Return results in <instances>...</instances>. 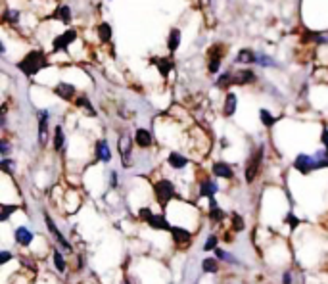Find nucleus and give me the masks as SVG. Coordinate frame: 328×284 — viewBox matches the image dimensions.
Returning a JSON list of instances; mask_svg holds the SVG:
<instances>
[{
    "mask_svg": "<svg viewBox=\"0 0 328 284\" xmlns=\"http://www.w3.org/2000/svg\"><path fill=\"white\" fill-rule=\"evenodd\" d=\"M15 67H17L25 77H29L31 79V77H35V75H38L43 69L48 67V58H46L44 50L35 48V50L27 52V54H25V56L15 64Z\"/></svg>",
    "mask_w": 328,
    "mask_h": 284,
    "instance_id": "obj_1",
    "label": "nucleus"
},
{
    "mask_svg": "<svg viewBox=\"0 0 328 284\" xmlns=\"http://www.w3.org/2000/svg\"><path fill=\"white\" fill-rule=\"evenodd\" d=\"M263 154H265V148L257 146L254 150V154L249 156L248 163H246V169H244V177H246V182H254L255 177L259 175V169H261V161H263Z\"/></svg>",
    "mask_w": 328,
    "mask_h": 284,
    "instance_id": "obj_2",
    "label": "nucleus"
},
{
    "mask_svg": "<svg viewBox=\"0 0 328 284\" xmlns=\"http://www.w3.org/2000/svg\"><path fill=\"white\" fill-rule=\"evenodd\" d=\"M153 192H156V200L161 207H165L169 204V200L175 198V184L167 179H161L153 184Z\"/></svg>",
    "mask_w": 328,
    "mask_h": 284,
    "instance_id": "obj_3",
    "label": "nucleus"
},
{
    "mask_svg": "<svg viewBox=\"0 0 328 284\" xmlns=\"http://www.w3.org/2000/svg\"><path fill=\"white\" fill-rule=\"evenodd\" d=\"M36 121H38V144L41 148H46L48 144V137H50V109L43 108L36 111Z\"/></svg>",
    "mask_w": 328,
    "mask_h": 284,
    "instance_id": "obj_4",
    "label": "nucleus"
},
{
    "mask_svg": "<svg viewBox=\"0 0 328 284\" xmlns=\"http://www.w3.org/2000/svg\"><path fill=\"white\" fill-rule=\"evenodd\" d=\"M79 39L77 29H67L52 39V52H67L75 41Z\"/></svg>",
    "mask_w": 328,
    "mask_h": 284,
    "instance_id": "obj_5",
    "label": "nucleus"
},
{
    "mask_svg": "<svg viewBox=\"0 0 328 284\" xmlns=\"http://www.w3.org/2000/svg\"><path fill=\"white\" fill-rule=\"evenodd\" d=\"M117 150H119V156H121L123 167H131L132 165V139L129 132H123V135L117 139Z\"/></svg>",
    "mask_w": 328,
    "mask_h": 284,
    "instance_id": "obj_6",
    "label": "nucleus"
},
{
    "mask_svg": "<svg viewBox=\"0 0 328 284\" xmlns=\"http://www.w3.org/2000/svg\"><path fill=\"white\" fill-rule=\"evenodd\" d=\"M54 94L58 96L60 100H64V102H75V98H77V87L73 85V83H67V81H60L56 83V87H54Z\"/></svg>",
    "mask_w": 328,
    "mask_h": 284,
    "instance_id": "obj_7",
    "label": "nucleus"
},
{
    "mask_svg": "<svg viewBox=\"0 0 328 284\" xmlns=\"http://www.w3.org/2000/svg\"><path fill=\"white\" fill-rule=\"evenodd\" d=\"M294 169H298L301 175H309L311 171L317 169V160L315 156H309V154H299L296 161H294Z\"/></svg>",
    "mask_w": 328,
    "mask_h": 284,
    "instance_id": "obj_8",
    "label": "nucleus"
},
{
    "mask_svg": "<svg viewBox=\"0 0 328 284\" xmlns=\"http://www.w3.org/2000/svg\"><path fill=\"white\" fill-rule=\"evenodd\" d=\"M257 83V75H255L249 67H242L234 71V85L236 87H246V85H255Z\"/></svg>",
    "mask_w": 328,
    "mask_h": 284,
    "instance_id": "obj_9",
    "label": "nucleus"
},
{
    "mask_svg": "<svg viewBox=\"0 0 328 284\" xmlns=\"http://www.w3.org/2000/svg\"><path fill=\"white\" fill-rule=\"evenodd\" d=\"M50 20L64 23V25H71V23H73L71 6H69V4H58V6H56V10H54V12L50 14Z\"/></svg>",
    "mask_w": 328,
    "mask_h": 284,
    "instance_id": "obj_10",
    "label": "nucleus"
},
{
    "mask_svg": "<svg viewBox=\"0 0 328 284\" xmlns=\"http://www.w3.org/2000/svg\"><path fill=\"white\" fill-rule=\"evenodd\" d=\"M44 223H46V226H48V231H50L52 236H54V238H56V240H58L60 244H62V246H64V248L67 250V252H69V250H71V246H69V242L66 240V236H64V234L60 233L58 226H56V223H54V219H52L46 212H44Z\"/></svg>",
    "mask_w": 328,
    "mask_h": 284,
    "instance_id": "obj_11",
    "label": "nucleus"
},
{
    "mask_svg": "<svg viewBox=\"0 0 328 284\" xmlns=\"http://www.w3.org/2000/svg\"><path fill=\"white\" fill-rule=\"evenodd\" d=\"M94 152H96V160L98 161H102V163H109V161H111V150H109V144L106 139L96 140Z\"/></svg>",
    "mask_w": 328,
    "mask_h": 284,
    "instance_id": "obj_12",
    "label": "nucleus"
},
{
    "mask_svg": "<svg viewBox=\"0 0 328 284\" xmlns=\"http://www.w3.org/2000/svg\"><path fill=\"white\" fill-rule=\"evenodd\" d=\"M255 60H257V52L252 50V48H240L236 58H234V64H242V66H255Z\"/></svg>",
    "mask_w": 328,
    "mask_h": 284,
    "instance_id": "obj_13",
    "label": "nucleus"
},
{
    "mask_svg": "<svg viewBox=\"0 0 328 284\" xmlns=\"http://www.w3.org/2000/svg\"><path fill=\"white\" fill-rule=\"evenodd\" d=\"M152 64L158 67V71H160V75L163 79H167L169 73L173 71V67H175V62L169 58V56H165V58H153Z\"/></svg>",
    "mask_w": 328,
    "mask_h": 284,
    "instance_id": "obj_14",
    "label": "nucleus"
},
{
    "mask_svg": "<svg viewBox=\"0 0 328 284\" xmlns=\"http://www.w3.org/2000/svg\"><path fill=\"white\" fill-rule=\"evenodd\" d=\"M134 142H137L139 148H150V146L153 144L152 132L148 131V129H144V127H139V129L134 131Z\"/></svg>",
    "mask_w": 328,
    "mask_h": 284,
    "instance_id": "obj_15",
    "label": "nucleus"
},
{
    "mask_svg": "<svg viewBox=\"0 0 328 284\" xmlns=\"http://www.w3.org/2000/svg\"><path fill=\"white\" fill-rule=\"evenodd\" d=\"M236 108H238V96L226 90L225 94V104H223V116L225 117H233L236 113Z\"/></svg>",
    "mask_w": 328,
    "mask_h": 284,
    "instance_id": "obj_16",
    "label": "nucleus"
},
{
    "mask_svg": "<svg viewBox=\"0 0 328 284\" xmlns=\"http://www.w3.org/2000/svg\"><path fill=\"white\" fill-rule=\"evenodd\" d=\"M75 108L77 109H83L87 116H90V117H96L98 113H96V108L92 106V102H90V98H88L87 94H79L77 98H75Z\"/></svg>",
    "mask_w": 328,
    "mask_h": 284,
    "instance_id": "obj_17",
    "label": "nucleus"
},
{
    "mask_svg": "<svg viewBox=\"0 0 328 284\" xmlns=\"http://www.w3.org/2000/svg\"><path fill=\"white\" fill-rule=\"evenodd\" d=\"M211 171H213V175L219 177V179H233L234 177V169L230 167L226 161H215Z\"/></svg>",
    "mask_w": 328,
    "mask_h": 284,
    "instance_id": "obj_18",
    "label": "nucleus"
},
{
    "mask_svg": "<svg viewBox=\"0 0 328 284\" xmlns=\"http://www.w3.org/2000/svg\"><path fill=\"white\" fill-rule=\"evenodd\" d=\"M181 41H182V33L179 27H173V29H169V35H167V52L169 54H173V52L179 50V46H181Z\"/></svg>",
    "mask_w": 328,
    "mask_h": 284,
    "instance_id": "obj_19",
    "label": "nucleus"
},
{
    "mask_svg": "<svg viewBox=\"0 0 328 284\" xmlns=\"http://www.w3.org/2000/svg\"><path fill=\"white\" fill-rule=\"evenodd\" d=\"M171 234H173V242L179 244V246H190V240H192V236L186 229H182V226H171Z\"/></svg>",
    "mask_w": 328,
    "mask_h": 284,
    "instance_id": "obj_20",
    "label": "nucleus"
},
{
    "mask_svg": "<svg viewBox=\"0 0 328 284\" xmlns=\"http://www.w3.org/2000/svg\"><path fill=\"white\" fill-rule=\"evenodd\" d=\"M20 20H22V12L20 10L10 6L4 8V12H2V25H17Z\"/></svg>",
    "mask_w": 328,
    "mask_h": 284,
    "instance_id": "obj_21",
    "label": "nucleus"
},
{
    "mask_svg": "<svg viewBox=\"0 0 328 284\" xmlns=\"http://www.w3.org/2000/svg\"><path fill=\"white\" fill-rule=\"evenodd\" d=\"M96 36L100 39V43L108 44L111 43V36H113V29L108 22H100L96 25Z\"/></svg>",
    "mask_w": 328,
    "mask_h": 284,
    "instance_id": "obj_22",
    "label": "nucleus"
},
{
    "mask_svg": "<svg viewBox=\"0 0 328 284\" xmlns=\"http://www.w3.org/2000/svg\"><path fill=\"white\" fill-rule=\"evenodd\" d=\"M234 85V71H225L221 73L215 81V87L221 88V90H230V87Z\"/></svg>",
    "mask_w": 328,
    "mask_h": 284,
    "instance_id": "obj_23",
    "label": "nucleus"
},
{
    "mask_svg": "<svg viewBox=\"0 0 328 284\" xmlns=\"http://www.w3.org/2000/svg\"><path fill=\"white\" fill-rule=\"evenodd\" d=\"M15 242L22 244V246H29L31 242H33V233L27 226H17L15 229Z\"/></svg>",
    "mask_w": 328,
    "mask_h": 284,
    "instance_id": "obj_24",
    "label": "nucleus"
},
{
    "mask_svg": "<svg viewBox=\"0 0 328 284\" xmlns=\"http://www.w3.org/2000/svg\"><path fill=\"white\" fill-rule=\"evenodd\" d=\"M217 190H219L217 182L211 181V179H204L202 184H200V194L205 196V198H213L215 194H217Z\"/></svg>",
    "mask_w": 328,
    "mask_h": 284,
    "instance_id": "obj_25",
    "label": "nucleus"
},
{
    "mask_svg": "<svg viewBox=\"0 0 328 284\" xmlns=\"http://www.w3.org/2000/svg\"><path fill=\"white\" fill-rule=\"evenodd\" d=\"M167 163L173 169H184L188 165V158H184V156L179 152H171L167 156Z\"/></svg>",
    "mask_w": 328,
    "mask_h": 284,
    "instance_id": "obj_26",
    "label": "nucleus"
},
{
    "mask_svg": "<svg viewBox=\"0 0 328 284\" xmlns=\"http://www.w3.org/2000/svg\"><path fill=\"white\" fill-rule=\"evenodd\" d=\"M64 148H66V132H64L62 125H56L54 127V150L62 152Z\"/></svg>",
    "mask_w": 328,
    "mask_h": 284,
    "instance_id": "obj_27",
    "label": "nucleus"
},
{
    "mask_svg": "<svg viewBox=\"0 0 328 284\" xmlns=\"http://www.w3.org/2000/svg\"><path fill=\"white\" fill-rule=\"evenodd\" d=\"M148 225L156 229V231H171V225L167 223L165 215H152L148 219Z\"/></svg>",
    "mask_w": 328,
    "mask_h": 284,
    "instance_id": "obj_28",
    "label": "nucleus"
},
{
    "mask_svg": "<svg viewBox=\"0 0 328 284\" xmlns=\"http://www.w3.org/2000/svg\"><path fill=\"white\" fill-rule=\"evenodd\" d=\"M259 119H261V123L265 125L267 129H271V127H275V125H277V116H275L273 111H269L267 108L259 109Z\"/></svg>",
    "mask_w": 328,
    "mask_h": 284,
    "instance_id": "obj_29",
    "label": "nucleus"
},
{
    "mask_svg": "<svg viewBox=\"0 0 328 284\" xmlns=\"http://www.w3.org/2000/svg\"><path fill=\"white\" fill-rule=\"evenodd\" d=\"M223 217H225V213H223V210L215 202V198H209V219H211L213 223H219V221H223Z\"/></svg>",
    "mask_w": 328,
    "mask_h": 284,
    "instance_id": "obj_30",
    "label": "nucleus"
},
{
    "mask_svg": "<svg viewBox=\"0 0 328 284\" xmlns=\"http://www.w3.org/2000/svg\"><path fill=\"white\" fill-rule=\"evenodd\" d=\"M255 66H261V67H277V62L267 56V54H263V52H257V60H255Z\"/></svg>",
    "mask_w": 328,
    "mask_h": 284,
    "instance_id": "obj_31",
    "label": "nucleus"
},
{
    "mask_svg": "<svg viewBox=\"0 0 328 284\" xmlns=\"http://www.w3.org/2000/svg\"><path fill=\"white\" fill-rule=\"evenodd\" d=\"M217 259L215 257H205L204 261H202V269L204 273H217Z\"/></svg>",
    "mask_w": 328,
    "mask_h": 284,
    "instance_id": "obj_32",
    "label": "nucleus"
},
{
    "mask_svg": "<svg viewBox=\"0 0 328 284\" xmlns=\"http://www.w3.org/2000/svg\"><path fill=\"white\" fill-rule=\"evenodd\" d=\"M221 66H223V58H211L207 62V73L215 75V73L221 71Z\"/></svg>",
    "mask_w": 328,
    "mask_h": 284,
    "instance_id": "obj_33",
    "label": "nucleus"
},
{
    "mask_svg": "<svg viewBox=\"0 0 328 284\" xmlns=\"http://www.w3.org/2000/svg\"><path fill=\"white\" fill-rule=\"evenodd\" d=\"M54 265H56V269H58L60 273L66 271V259L62 257V254H60L58 250H54Z\"/></svg>",
    "mask_w": 328,
    "mask_h": 284,
    "instance_id": "obj_34",
    "label": "nucleus"
},
{
    "mask_svg": "<svg viewBox=\"0 0 328 284\" xmlns=\"http://www.w3.org/2000/svg\"><path fill=\"white\" fill-rule=\"evenodd\" d=\"M233 229L236 231V233L244 231V219H242L238 213H233Z\"/></svg>",
    "mask_w": 328,
    "mask_h": 284,
    "instance_id": "obj_35",
    "label": "nucleus"
},
{
    "mask_svg": "<svg viewBox=\"0 0 328 284\" xmlns=\"http://www.w3.org/2000/svg\"><path fill=\"white\" fill-rule=\"evenodd\" d=\"M217 236H215V234H211V236H209V238H207V240H205V244H204V250L205 252H211V250H215L217 248Z\"/></svg>",
    "mask_w": 328,
    "mask_h": 284,
    "instance_id": "obj_36",
    "label": "nucleus"
},
{
    "mask_svg": "<svg viewBox=\"0 0 328 284\" xmlns=\"http://www.w3.org/2000/svg\"><path fill=\"white\" fill-rule=\"evenodd\" d=\"M215 255H217L219 259H225V261H233V263H238V259H234L230 254H226V252H223V250L215 248Z\"/></svg>",
    "mask_w": 328,
    "mask_h": 284,
    "instance_id": "obj_37",
    "label": "nucleus"
},
{
    "mask_svg": "<svg viewBox=\"0 0 328 284\" xmlns=\"http://www.w3.org/2000/svg\"><path fill=\"white\" fill-rule=\"evenodd\" d=\"M15 210H17V205H2V215H0V219H2V221H8L10 213L15 212Z\"/></svg>",
    "mask_w": 328,
    "mask_h": 284,
    "instance_id": "obj_38",
    "label": "nucleus"
},
{
    "mask_svg": "<svg viewBox=\"0 0 328 284\" xmlns=\"http://www.w3.org/2000/svg\"><path fill=\"white\" fill-rule=\"evenodd\" d=\"M286 223H288V226H290V229H296V226L299 225V219L290 212L288 215H286Z\"/></svg>",
    "mask_w": 328,
    "mask_h": 284,
    "instance_id": "obj_39",
    "label": "nucleus"
},
{
    "mask_svg": "<svg viewBox=\"0 0 328 284\" xmlns=\"http://www.w3.org/2000/svg\"><path fill=\"white\" fill-rule=\"evenodd\" d=\"M12 165H14V161L10 160V158H4V160L0 161V167H2V171H6V173H12Z\"/></svg>",
    "mask_w": 328,
    "mask_h": 284,
    "instance_id": "obj_40",
    "label": "nucleus"
},
{
    "mask_svg": "<svg viewBox=\"0 0 328 284\" xmlns=\"http://www.w3.org/2000/svg\"><path fill=\"white\" fill-rule=\"evenodd\" d=\"M0 154H2L4 158H8V154H10V142H8L6 139L0 140Z\"/></svg>",
    "mask_w": 328,
    "mask_h": 284,
    "instance_id": "obj_41",
    "label": "nucleus"
},
{
    "mask_svg": "<svg viewBox=\"0 0 328 284\" xmlns=\"http://www.w3.org/2000/svg\"><path fill=\"white\" fill-rule=\"evenodd\" d=\"M153 213H152V210H150V207H142V210H140L139 212V217L142 219V221H146V223H148V219L152 217Z\"/></svg>",
    "mask_w": 328,
    "mask_h": 284,
    "instance_id": "obj_42",
    "label": "nucleus"
},
{
    "mask_svg": "<svg viewBox=\"0 0 328 284\" xmlns=\"http://www.w3.org/2000/svg\"><path fill=\"white\" fill-rule=\"evenodd\" d=\"M321 142H322V146H324V148L328 150V129H326V127H324V129H322V132H321Z\"/></svg>",
    "mask_w": 328,
    "mask_h": 284,
    "instance_id": "obj_43",
    "label": "nucleus"
},
{
    "mask_svg": "<svg viewBox=\"0 0 328 284\" xmlns=\"http://www.w3.org/2000/svg\"><path fill=\"white\" fill-rule=\"evenodd\" d=\"M10 257H12V254H10V252H2V254H0V261L6 263V261H10Z\"/></svg>",
    "mask_w": 328,
    "mask_h": 284,
    "instance_id": "obj_44",
    "label": "nucleus"
},
{
    "mask_svg": "<svg viewBox=\"0 0 328 284\" xmlns=\"http://www.w3.org/2000/svg\"><path fill=\"white\" fill-rule=\"evenodd\" d=\"M109 179H111V181H109V182H111V186L115 188V186H117V173H115V171H111V173H109Z\"/></svg>",
    "mask_w": 328,
    "mask_h": 284,
    "instance_id": "obj_45",
    "label": "nucleus"
},
{
    "mask_svg": "<svg viewBox=\"0 0 328 284\" xmlns=\"http://www.w3.org/2000/svg\"><path fill=\"white\" fill-rule=\"evenodd\" d=\"M284 284H292V273H284V278H282Z\"/></svg>",
    "mask_w": 328,
    "mask_h": 284,
    "instance_id": "obj_46",
    "label": "nucleus"
},
{
    "mask_svg": "<svg viewBox=\"0 0 328 284\" xmlns=\"http://www.w3.org/2000/svg\"><path fill=\"white\" fill-rule=\"evenodd\" d=\"M0 54H2V56H4V54H6V43H4V41H2V43H0Z\"/></svg>",
    "mask_w": 328,
    "mask_h": 284,
    "instance_id": "obj_47",
    "label": "nucleus"
}]
</instances>
